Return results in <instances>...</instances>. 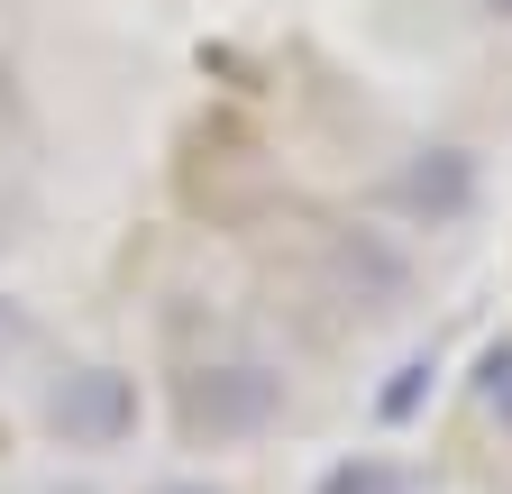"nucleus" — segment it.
<instances>
[{"instance_id":"obj_1","label":"nucleus","mask_w":512,"mask_h":494,"mask_svg":"<svg viewBox=\"0 0 512 494\" xmlns=\"http://www.w3.org/2000/svg\"><path fill=\"white\" fill-rule=\"evenodd\" d=\"M138 421H147V403H138V376H128V366H64L55 394H46V430L64 449H83V458L128 449Z\"/></svg>"},{"instance_id":"obj_2","label":"nucleus","mask_w":512,"mask_h":494,"mask_svg":"<svg viewBox=\"0 0 512 494\" xmlns=\"http://www.w3.org/2000/svg\"><path fill=\"white\" fill-rule=\"evenodd\" d=\"M284 421V376L256 357H220L202 376H183V430L192 440H256Z\"/></svg>"},{"instance_id":"obj_3","label":"nucleus","mask_w":512,"mask_h":494,"mask_svg":"<svg viewBox=\"0 0 512 494\" xmlns=\"http://www.w3.org/2000/svg\"><path fill=\"white\" fill-rule=\"evenodd\" d=\"M320 284H330L348 312H403V302H412V257L384 229H330V247H320Z\"/></svg>"},{"instance_id":"obj_4","label":"nucleus","mask_w":512,"mask_h":494,"mask_svg":"<svg viewBox=\"0 0 512 494\" xmlns=\"http://www.w3.org/2000/svg\"><path fill=\"white\" fill-rule=\"evenodd\" d=\"M394 202L421 211V220H458V211L476 202V165H467L458 147H421V156L403 165V183H394Z\"/></svg>"},{"instance_id":"obj_5","label":"nucleus","mask_w":512,"mask_h":494,"mask_svg":"<svg viewBox=\"0 0 512 494\" xmlns=\"http://www.w3.org/2000/svg\"><path fill=\"white\" fill-rule=\"evenodd\" d=\"M311 494H412V485H403V467H394V458H339Z\"/></svg>"},{"instance_id":"obj_6","label":"nucleus","mask_w":512,"mask_h":494,"mask_svg":"<svg viewBox=\"0 0 512 494\" xmlns=\"http://www.w3.org/2000/svg\"><path fill=\"white\" fill-rule=\"evenodd\" d=\"M476 403H485V421L512 440V339H494V348L476 357Z\"/></svg>"},{"instance_id":"obj_7","label":"nucleus","mask_w":512,"mask_h":494,"mask_svg":"<svg viewBox=\"0 0 512 494\" xmlns=\"http://www.w3.org/2000/svg\"><path fill=\"white\" fill-rule=\"evenodd\" d=\"M430 376H439L430 357H403V366H394V385H384V403H375V412H384V421H412V412H421V394H430Z\"/></svg>"},{"instance_id":"obj_8","label":"nucleus","mask_w":512,"mask_h":494,"mask_svg":"<svg viewBox=\"0 0 512 494\" xmlns=\"http://www.w3.org/2000/svg\"><path fill=\"white\" fill-rule=\"evenodd\" d=\"M147 494H220V485H202V476H165V485H147Z\"/></svg>"},{"instance_id":"obj_9","label":"nucleus","mask_w":512,"mask_h":494,"mask_svg":"<svg viewBox=\"0 0 512 494\" xmlns=\"http://www.w3.org/2000/svg\"><path fill=\"white\" fill-rule=\"evenodd\" d=\"M476 10H485V19H494V28H512V0H476Z\"/></svg>"}]
</instances>
